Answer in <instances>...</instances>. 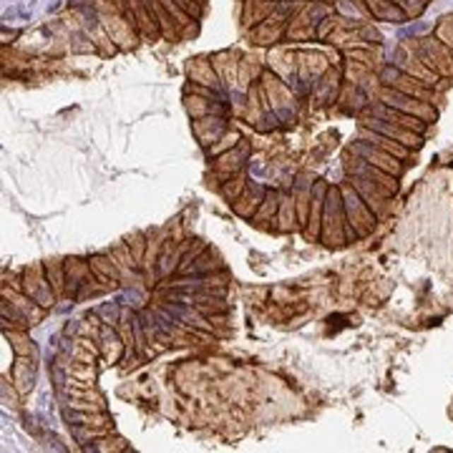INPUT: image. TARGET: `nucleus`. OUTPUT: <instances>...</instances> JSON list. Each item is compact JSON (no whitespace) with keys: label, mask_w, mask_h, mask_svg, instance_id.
<instances>
[{"label":"nucleus","mask_w":453,"mask_h":453,"mask_svg":"<svg viewBox=\"0 0 453 453\" xmlns=\"http://www.w3.org/2000/svg\"><path fill=\"white\" fill-rule=\"evenodd\" d=\"M320 240L325 245L340 247L343 242L355 240V232L350 230L348 217H345V204H343V189L340 187H327L325 196V212H322V230Z\"/></svg>","instance_id":"nucleus-1"},{"label":"nucleus","mask_w":453,"mask_h":453,"mask_svg":"<svg viewBox=\"0 0 453 453\" xmlns=\"http://www.w3.org/2000/svg\"><path fill=\"white\" fill-rule=\"evenodd\" d=\"M343 189V204H345V217H348L350 230L355 232V237H365L367 232H373L375 227V212L365 204L360 194L355 192L353 184L340 187Z\"/></svg>","instance_id":"nucleus-2"},{"label":"nucleus","mask_w":453,"mask_h":453,"mask_svg":"<svg viewBox=\"0 0 453 453\" xmlns=\"http://www.w3.org/2000/svg\"><path fill=\"white\" fill-rule=\"evenodd\" d=\"M23 293L30 300L40 305V307H48V305L56 302V293H53L51 282L46 275V264H30L23 270Z\"/></svg>","instance_id":"nucleus-3"},{"label":"nucleus","mask_w":453,"mask_h":453,"mask_svg":"<svg viewBox=\"0 0 453 453\" xmlns=\"http://www.w3.org/2000/svg\"><path fill=\"white\" fill-rule=\"evenodd\" d=\"M380 104L390 106V109H396V111H403V114L418 116V119H423V121H430L436 116L433 109L428 106V101H420V98L408 96V93H401L398 88H390V86H385L383 93H380Z\"/></svg>","instance_id":"nucleus-4"},{"label":"nucleus","mask_w":453,"mask_h":453,"mask_svg":"<svg viewBox=\"0 0 453 453\" xmlns=\"http://www.w3.org/2000/svg\"><path fill=\"white\" fill-rule=\"evenodd\" d=\"M353 154H358L363 161H367L370 167L393 174V177H401L403 174V159H398V156L393 154H385V151L375 149V146H370V143L365 141H358L355 146H353Z\"/></svg>","instance_id":"nucleus-5"},{"label":"nucleus","mask_w":453,"mask_h":453,"mask_svg":"<svg viewBox=\"0 0 453 453\" xmlns=\"http://www.w3.org/2000/svg\"><path fill=\"white\" fill-rule=\"evenodd\" d=\"M363 127H365V129H373V131L383 134V136L396 139V141H401L403 146H408V149H418V146H420V134L408 131V129L398 127V124H393V121L380 119V116H373V119H365V124H363Z\"/></svg>","instance_id":"nucleus-6"},{"label":"nucleus","mask_w":453,"mask_h":453,"mask_svg":"<svg viewBox=\"0 0 453 453\" xmlns=\"http://www.w3.org/2000/svg\"><path fill=\"white\" fill-rule=\"evenodd\" d=\"M325 196H327V184L317 182L315 187H312L310 212H307V224H305V237H307V240H320L322 212H325Z\"/></svg>","instance_id":"nucleus-7"},{"label":"nucleus","mask_w":453,"mask_h":453,"mask_svg":"<svg viewBox=\"0 0 453 453\" xmlns=\"http://www.w3.org/2000/svg\"><path fill=\"white\" fill-rule=\"evenodd\" d=\"M355 174H360V177H365V179H370V182L378 187L380 192H383L385 196H393L398 192V177H393V174H388V172H383V169H375V167H370L367 161H363L360 156H358V172Z\"/></svg>","instance_id":"nucleus-8"},{"label":"nucleus","mask_w":453,"mask_h":453,"mask_svg":"<svg viewBox=\"0 0 453 453\" xmlns=\"http://www.w3.org/2000/svg\"><path fill=\"white\" fill-rule=\"evenodd\" d=\"M360 139H363L365 143H370V146H375V149L385 151V154L398 156V159H403V161H406L408 156H411V149H408V146H403V143L396 141V139L383 136V134L373 131V129H365V127H363V129H360Z\"/></svg>","instance_id":"nucleus-9"},{"label":"nucleus","mask_w":453,"mask_h":453,"mask_svg":"<svg viewBox=\"0 0 453 453\" xmlns=\"http://www.w3.org/2000/svg\"><path fill=\"white\" fill-rule=\"evenodd\" d=\"M373 116H380V119H385V121H393V124H398V127L408 129V131H416V134H420V136H423V131H425V124H428V121L418 119V116L403 114V111L390 109V106H385V104H380L378 109H373Z\"/></svg>","instance_id":"nucleus-10"},{"label":"nucleus","mask_w":453,"mask_h":453,"mask_svg":"<svg viewBox=\"0 0 453 453\" xmlns=\"http://www.w3.org/2000/svg\"><path fill=\"white\" fill-rule=\"evenodd\" d=\"M264 194H267V192L259 189V187H247V189L232 201V209H235L242 219H252L254 214H257L259 204H262Z\"/></svg>","instance_id":"nucleus-11"},{"label":"nucleus","mask_w":453,"mask_h":453,"mask_svg":"<svg viewBox=\"0 0 453 453\" xmlns=\"http://www.w3.org/2000/svg\"><path fill=\"white\" fill-rule=\"evenodd\" d=\"M98 340H101V355L106 358L109 363H116L124 358V353H127V343L121 340L119 330H116L114 325L111 327H101V335H98Z\"/></svg>","instance_id":"nucleus-12"},{"label":"nucleus","mask_w":453,"mask_h":453,"mask_svg":"<svg viewBox=\"0 0 453 453\" xmlns=\"http://www.w3.org/2000/svg\"><path fill=\"white\" fill-rule=\"evenodd\" d=\"M88 264H91V272L96 275V280H101L104 285L114 287L116 282H119V277L124 275L121 272V267L114 262V257L111 254H106V257H91L88 259Z\"/></svg>","instance_id":"nucleus-13"},{"label":"nucleus","mask_w":453,"mask_h":453,"mask_svg":"<svg viewBox=\"0 0 453 453\" xmlns=\"http://www.w3.org/2000/svg\"><path fill=\"white\" fill-rule=\"evenodd\" d=\"M33 378H35V367L33 363L28 360V355H18V360L13 363V373H11V380L13 385L18 388V393L23 396L33 388Z\"/></svg>","instance_id":"nucleus-14"},{"label":"nucleus","mask_w":453,"mask_h":453,"mask_svg":"<svg viewBox=\"0 0 453 453\" xmlns=\"http://www.w3.org/2000/svg\"><path fill=\"white\" fill-rule=\"evenodd\" d=\"M277 230L293 232L298 230V209H295V194H280V212H277Z\"/></svg>","instance_id":"nucleus-15"},{"label":"nucleus","mask_w":453,"mask_h":453,"mask_svg":"<svg viewBox=\"0 0 453 453\" xmlns=\"http://www.w3.org/2000/svg\"><path fill=\"white\" fill-rule=\"evenodd\" d=\"M214 172L222 174L224 179H230L232 174L242 172V151L235 146L232 151H224V154H219L217 161H214Z\"/></svg>","instance_id":"nucleus-16"},{"label":"nucleus","mask_w":453,"mask_h":453,"mask_svg":"<svg viewBox=\"0 0 453 453\" xmlns=\"http://www.w3.org/2000/svg\"><path fill=\"white\" fill-rule=\"evenodd\" d=\"M277 212H280V194L277 192H267L262 199V204H259L257 214L252 217V222L257 224H264V222H277Z\"/></svg>","instance_id":"nucleus-17"},{"label":"nucleus","mask_w":453,"mask_h":453,"mask_svg":"<svg viewBox=\"0 0 453 453\" xmlns=\"http://www.w3.org/2000/svg\"><path fill=\"white\" fill-rule=\"evenodd\" d=\"M46 275H48V282H51L53 293L56 298H66V262H48L46 264Z\"/></svg>","instance_id":"nucleus-18"},{"label":"nucleus","mask_w":453,"mask_h":453,"mask_svg":"<svg viewBox=\"0 0 453 453\" xmlns=\"http://www.w3.org/2000/svg\"><path fill=\"white\" fill-rule=\"evenodd\" d=\"M189 76L194 83H204V86H217V76H214L212 66L207 64V61H201V58H196L194 64L189 66Z\"/></svg>","instance_id":"nucleus-19"},{"label":"nucleus","mask_w":453,"mask_h":453,"mask_svg":"<svg viewBox=\"0 0 453 453\" xmlns=\"http://www.w3.org/2000/svg\"><path fill=\"white\" fill-rule=\"evenodd\" d=\"M6 340H11V348L16 350V355H33L35 348L30 343V338L25 335V330H6Z\"/></svg>","instance_id":"nucleus-20"},{"label":"nucleus","mask_w":453,"mask_h":453,"mask_svg":"<svg viewBox=\"0 0 453 453\" xmlns=\"http://www.w3.org/2000/svg\"><path fill=\"white\" fill-rule=\"evenodd\" d=\"M249 184H247V174L245 172H237V174H232L230 179H224V184H222V194L227 196L230 201H235L237 196L242 194V192L247 189Z\"/></svg>","instance_id":"nucleus-21"},{"label":"nucleus","mask_w":453,"mask_h":453,"mask_svg":"<svg viewBox=\"0 0 453 453\" xmlns=\"http://www.w3.org/2000/svg\"><path fill=\"white\" fill-rule=\"evenodd\" d=\"M66 373H69L71 378L86 380V383H91V385H93V380H96V370H93V363L71 360V365H66Z\"/></svg>","instance_id":"nucleus-22"},{"label":"nucleus","mask_w":453,"mask_h":453,"mask_svg":"<svg viewBox=\"0 0 453 453\" xmlns=\"http://www.w3.org/2000/svg\"><path fill=\"white\" fill-rule=\"evenodd\" d=\"M187 109H189V114L194 116V119H204V116H212V111H217L209 98L194 96V93H192V98H187Z\"/></svg>","instance_id":"nucleus-23"},{"label":"nucleus","mask_w":453,"mask_h":453,"mask_svg":"<svg viewBox=\"0 0 453 453\" xmlns=\"http://www.w3.org/2000/svg\"><path fill=\"white\" fill-rule=\"evenodd\" d=\"M129 249H131V254H134V259L139 262V267H141V262H143V254H146V245H149V237L146 235H141V232H134L131 237H129Z\"/></svg>","instance_id":"nucleus-24"},{"label":"nucleus","mask_w":453,"mask_h":453,"mask_svg":"<svg viewBox=\"0 0 453 453\" xmlns=\"http://www.w3.org/2000/svg\"><path fill=\"white\" fill-rule=\"evenodd\" d=\"M237 143H240V134H237V131H227L217 143H212V146H209V154L219 156V154H224V151H232Z\"/></svg>","instance_id":"nucleus-25"}]
</instances>
